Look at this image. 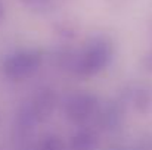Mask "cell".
Returning <instances> with one entry per match:
<instances>
[{
    "instance_id": "obj_1",
    "label": "cell",
    "mask_w": 152,
    "mask_h": 150,
    "mask_svg": "<svg viewBox=\"0 0 152 150\" xmlns=\"http://www.w3.org/2000/svg\"><path fill=\"white\" fill-rule=\"evenodd\" d=\"M0 15H1V4H0Z\"/></svg>"
}]
</instances>
